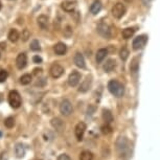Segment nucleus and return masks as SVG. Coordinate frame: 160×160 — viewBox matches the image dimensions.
<instances>
[{
  "label": "nucleus",
  "instance_id": "1",
  "mask_svg": "<svg viewBox=\"0 0 160 160\" xmlns=\"http://www.w3.org/2000/svg\"><path fill=\"white\" fill-rule=\"evenodd\" d=\"M116 151L117 153L119 154L120 157H125V156H129L130 153V144H129V140L127 139L125 136H119L116 140Z\"/></svg>",
  "mask_w": 160,
  "mask_h": 160
},
{
  "label": "nucleus",
  "instance_id": "2",
  "mask_svg": "<svg viewBox=\"0 0 160 160\" xmlns=\"http://www.w3.org/2000/svg\"><path fill=\"white\" fill-rule=\"evenodd\" d=\"M108 90L115 98H122L125 94V88H123L122 84L116 80H112L108 83Z\"/></svg>",
  "mask_w": 160,
  "mask_h": 160
},
{
  "label": "nucleus",
  "instance_id": "3",
  "mask_svg": "<svg viewBox=\"0 0 160 160\" xmlns=\"http://www.w3.org/2000/svg\"><path fill=\"white\" fill-rule=\"evenodd\" d=\"M8 104L11 105L12 108L14 109H17L19 108L21 104H22V98H21L20 93L16 91V90H12L8 94Z\"/></svg>",
  "mask_w": 160,
  "mask_h": 160
},
{
  "label": "nucleus",
  "instance_id": "4",
  "mask_svg": "<svg viewBox=\"0 0 160 160\" xmlns=\"http://www.w3.org/2000/svg\"><path fill=\"white\" fill-rule=\"evenodd\" d=\"M98 32L99 35L102 36V38L105 39H110L111 36H112V32H111V28L110 26L108 25L107 23H104V22H101L98 25Z\"/></svg>",
  "mask_w": 160,
  "mask_h": 160
},
{
  "label": "nucleus",
  "instance_id": "5",
  "mask_svg": "<svg viewBox=\"0 0 160 160\" xmlns=\"http://www.w3.org/2000/svg\"><path fill=\"white\" fill-rule=\"evenodd\" d=\"M73 111L71 102L68 99H64L62 101V102L60 104V112H61L64 116H69Z\"/></svg>",
  "mask_w": 160,
  "mask_h": 160
},
{
  "label": "nucleus",
  "instance_id": "6",
  "mask_svg": "<svg viewBox=\"0 0 160 160\" xmlns=\"http://www.w3.org/2000/svg\"><path fill=\"white\" fill-rule=\"evenodd\" d=\"M86 129H87L86 123L83 122H78V125L75 126L74 134H75V137H77L78 141L83 140V137H84V134H85V132H86Z\"/></svg>",
  "mask_w": 160,
  "mask_h": 160
},
{
  "label": "nucleus",
  "instance_id": "7",
  "mask_svg": "<svg viewBox=\"0 0 160 160\" xmlns=\"http://www.w3.org/2000/svg\"><path fill=\"white\" fill-rule=\"evenodd\" d=\"M125 14H126V7L122 3H120V2L116 3L112 8V15L116 19H120Z\"/></svg>",
  "mask_w": 160,
  "mask_h": 160
},
{
  "label": "nucleus",
  "instance_id": "8",
  "mask_svg": "<svg viewBox=\"0 0 160 160\" xmlns=\"http://www.w3.org/2000/svg\"><path fill=\"white\" fill-rule=\"evenodd\" d=\"M49 72H50V75L53 78H59L60 77H62L63 73H64V68H63L60 64H58V63H55V64L51 65Z\"/></svg>",
  "mask_w": 160,
  "mask_h": 160
},
{
  "label": "nucleus",
  "instance_id": "9",
  "mask_svg": "<svg viewBox=\"0 0 160 160\" xmlns=\"http://www.w3.org/2000/svg\"><path fill=\"white\" fill-rule=\"evenodd\" d=\"M148 41V38L147 36H138L137 38H135L133 40V43H132V46H133V49L135 50H138V49H141V48L144 47Z\"/></svg>",
  "mask_w": 160,
  "mask_h": 160
},
{
  "label": "nucleus",
  "instance_id": "10",
  "mask_svg": "<svg viewBox=\"0 0 160 160\" xmlns=\"http://www.w3.org/2000/svg\"><path fill=\"white\" fill-rule=\"evenodd\" d=\"M50 125L56 131H58L60 133L65 130V123L61 118H59V117H53V118L50 120Z\"/></svg>",
  "mask_w": 160,
  "mask_h": 160
},
{
  "label": "nucleus",
  "instance_id": "11",
  "mask_svg": "<svg viewBox=\"0 0 160 160\" xmlns=\"http://www.w3.org/2000/svg\"><path fill=\"white\" fill-rule=\"evenodd\" d=\"M81 82V73L78 71H73L69 74L68 77V84L69 86L71 87H75L78 85V83Z\"/></svg>",
  "mask_w": 160,
  "mask_h": 160
},
{
  "label": "nucleus",
  "instance_id": "12",
  "mask_svg": "<svg viewBox=\"0 0 160 160\" xmlns=\"http://www.w3.org/2000/svg\"><path fill=\"white\" fill-rule=\"evenodd\" d=\"M28 64V57L24 52H21L18 55L16 59V66L18 69H23Z\"/></svg>",
  "mask_w": 160,
  "mask_h": 160
},
{
  "label": "nucleus",
  "instance_id": "13",
  "mask_svg": "<svg viewBox=\"0 0 160 160\" xmlns=\"http://www.w3.org/2000/svg\"><path fill=\"white\" fill-rule=\"evenodd\" d=\"M74 64L78 66V68H86V63H85V59L82 53L77 52L74 56Z\"/></svg>",
  "mask_w": 160,
  "mask_h": 160
},
{
  "label": "nucleus",
  "instance_id": "14",
  "mask_svg": "<svg viewBox=\"0 0 160 160\" xmlns=\"http://www.w3.org/2000/svg\"><path fill=\"white\" fill-rule=\"evenodd\" d=\"M53 50H55V53L58 56H63L66 53V51H67V46L62 43V42H59V43H57L55 45V47H53Z\"/></svg>",
  "mask_w": 160,
  "mask_h": 160
},
{
  "label": "nucleus",
  "instance_id": "15",
  "mask_svg": "<svg viewBox=\"0 0 160 160\" xmlns=\"http://www.w3.org/2000/svg\"><path fill=\"white\" fill-rule=\"evenodd\" d=\"M61 8L65 12H73L75 8V1H72V0H65V1L62 2Z\"/></svg>",
  "mask_w": 160,
  "mask_h": 160
},
{
  "label": "nucleus",
  "instance_id": "16",
  "mask_svg": "<svg viewBox=\"0 0 160 160\" xmlns=\"http://www.w3.org/2000/svg\"><path fill=\"white\" fill-rule=\"evenodd\" d=\"M116 67V62L115 60L113 59H109L106 61V63L102 66V69H104L105 72H111L114 70V68Z\"/></svg>",
  "mask_w": 160,
  "mask_h": 160
},
{
  "label": "nucleus",
  "instance_id": "17",
  "mask_svg": "<svg viewBox=\"0 0 160 160\" xmlns=\"http://www.w3.org/2000/svg\"><path fill=\"white\" fill-rule=\"evenodd\" d=\"M90 87H91V78H86V80H84L83 82L81 83L80 88H78V91L82 92V93H85L90 89Z\"/></svg>",
  "mask_w": 160,
  "mask_h": 160
},
{
  "label": "nucleus",
  "instance_id": "18",
  "mask_svg": "<svg viewBox=\"0 0 160 160\" xmlns=\"http://www.w3.org/2000/svg\"><path fill=\"white\" fill-rule=\"evenodd\" d=\"M138 69H139V58L135 57V58L132 60L131 65H130V71H131V73L133 75H135L138 72Z\"/></svg>",
  "mask_w": 160,
  "mask_h": 160
},
{
  "label": "nucleus",
  "instance_id": "19",
  "mask_svg": "<svg viewBox=\"0 0 160 160\" xmlns=\"http://www.w3.org/2000/svg\"><path fill=\"white\" fill-rule=\"evenodd\" d=\"M38 25L40 26L42 29H46L48 28V17H46L45 15H41L38 17L37 19Z\"/></svg>",
  "mask_w": 160,
  "mask_h": 160
},
{
  "label": "nucleus",
  "instance_id": "20",
  "mask_svg": "<svg viewBox=\"0 0 160 160\" xmlns=\"http://www.w3.org/2000/svg\"><path fill=\"white\" fill-rule=\"evenodd\" d=\"M101 10H102V2L99 1V0H95L91 4V7H90V12H91L92 15L98 14L99 12H101Z\"/></svg>",
  "mask_w": 160,
  "mask_h": 160
},
{
  "label": "nucleus",
  "instance_id": "21",
  "mask_svg": "<svg viewBox=\"0 0 160 160\" xmlns=\"http://www.w3.org/2000/svg\"><path fill=\"white\" fill-rule=\"evenodd\" d=\"M15 153H16L17 158H23L25 155V148L22 143H17L15 147Z\"/></svg>",
  "mask_w": 160,
  "mask_h": 160
},
{
  "label": "nucleus",
  "instance_id": "22",
  "mask_svg": "<svg viewBox=\"0 0 160 160\" xmlns=\"http://www.w3.org/2000/svg\"><path fill=\"white\" fill-rule=\"evenodd\" d=\"M108 55V50L105 49V48H101V49L98 50L96 52V62L98 63H102L105 60L106 56Z\"/></svg>",
  "mask_w": 160,
  "mask_h": 160
},
{
  "label": "nucleus",
  "instance_id": "23",
  "mask_svg": "<svg viewBox=\"0 0 160 160\" xmlns=\"http://www.w3.org/2000/svg\"><path fill=\"white\" fill-rule=\"evenodd\" d=\"M102 119L105 120L106 123H110L113 122V114L111 113L110 110H107V109L102 110Z\"/></svg>",
  "mask_w": 160,
  "mask_h": 160
},
{
  "label": "nucleus",
  "instance_id": "24",
  "mask_svg": "<svg viewBox=\"0 0 160 160\" xmlns=\"http://www.w3.org/2000/svg\"><path fill=\"white\" fill-rule=\"evenodd\" d=\"M8 37V40L15 43V42H17L18 39H19V32H18L17 29H11Z\"/></svg>",
  "mask_w": 160,
  "mask_h": 160
},
{
  "label": "nucleus",
  "instance_id": "25",
  "mask_svg": "<svg viewBox=\"0 0 160 160\" xmlns=\"http://www.w3.org/2000/svg\"><path fill=\"white\" fill-rule=\"evenodd\" d=\"M134 32H135V29L133 28H125L123 31L122 32V38L123 39H130L132 37L133 35H134Z\"/></svg>",
  "mask_w": 160,
  "mask_h": 160
},
{
  "label": "nucleus",
  "instance_id": "26",
  "mask_svg": "<svg viewBox=\"0 0 160 160\" xmlns=\"http://www.w3.org/2000/svg\"><path fill=\"white\" fill-rule=\"evenodd\" d=\"M80 160H93V154L90 151H83L80 154Z\"/></svg>",
  "mask_w": 160,
  "mask_h": 160
},
{
  "label": "nucleus",
  "instance_id": "27",
  "mask_svg": "<svg viewBox=\"0 0 160 160\" xmlns=\"http://www.w3.org/2000/svg\"><path fill=\"white\" fill-rule=\"evenodd\" d=\"M32 82V75L31 74H23L20 78V83L22 85H28Z\"/></svg>",
  "mask_w": 160,
  "mask_h": 160
},
{
  "label": "nucleus",
  "instance_id": "28",
  "mask_svg": "<svg viewBox=\"0 0 160 160\" xmlns=\"http://www.w3.org/2000/svg\"><path fill=\"white\" fill-rule=\"evenodd\" d=\"M4 126L7 127V128H8V129L14 128V126H15V118H14V117L10 116V117H8V118H5Z\"/></svg>",
  "mask_w": 160,
  "mask_h": 160
},
{
  "label": "nucleus",
  "instance_id": "29",
  "mask_svg": "<svg viewBox=\"0 0 160 160\" xmlns=\"http://www.w3.org/2000/svg\"><path fill=\"white\" fill-rule=\"evenodd\" d=\"M119 57H120V59H122V61H126V60L128 59V57H129V50L127 49L126 47H122V49H120V51H119Z\"/></svg>",
  "mask_w": 160,
  "mask_h": 160
},
{
  "label": "nucleus",
  "instance_id": "30",
  "mask_svg": "<svg viewBox=\"0 0 160 160\" xmlns=\"http://www.w3.org/2000/svg\"><path fill=\"white\" fill-rule=\"evenodd\" d=\"M40 43H39L38 40H32V43H31V49L34 50V51H38L40 50Z\"/></svg>",
  "mask_w": 160,
  "mask_h": 160
},
{
  "label": "nucleus",
  "instance_id": "31",
  "mask_svg": "<svg viewBox=\"0 0 160 160\" xmlns=\"http://www.w3.org/2000/svg\"><path fill=\"white\" fill-rule=\"evenodd\" d=\"M22 41L23 42H26L28 40L29 38H31V32H29L28 29H24V31L22 32Z\"/></svg>",
  "mask_w": 160,
  "mask_h": 160
},
{
  "label": "nucleus",
  "instance_id": "32",
  "mask_svg": "<svg viewBox=\"0 0 160 160\" xmlns=\"http://www.w3.org/2000/svg\"><path fill=\"white\" fill-rule=\"evenodd\" d=\"M8 77V73L7 70H0V83L5 82Z\"/></svg>",
  "mask_w": 160,
  "mask_h": 160
},
{
  "label": "nucleus",
  "instance_id": "33",
  "mask_svg": "<svg viewBox=\"0 0 160 160\" xmlns=\"http://www.w3.org/2000/svg\"><path fill=\"white\" fill-rule=\"evenodd\" d=\"M102 134H109V133H111V127L109 126V123H106L105 126L102 127Z\"/></svg>",
  "mask_w": 160,
  "mask_h": 160
},
{
  "label": "nucleus",
  "instance_id": "34",
  "mask_svg": "<svg viewBox=\"0 0 160 160\" xmlns=\"http://www.w3.org/2000/svg\"><path fill=\"white\" fill-rule=\"evenodd\" d=\"M57 160H71V158L67 155V154H61V155L58 156V159Z\"/></svg>",
  "mask_w": 160,
  "mask_h": 160
},
{
  "label": "nucleus",
  "instance_id": "35",
  "mask_svg": "<svg viewBox=\"0 0 160 160\" xmlns=\"http://www.w3.org/2000/svg\"><path fill=\"white\" fill-rule=\"evenodd\" d=\"M64 35H65L67 38H69V37H70V36L72 35V29L70 28V26H67V28H66V29L64 31Z\"/></svg>",
  "mask_w": 160,
  "mask_h": 160
},
{
  "label": "nucleus",
  "instance_id": "36",
  "mask_svg": "<svg viewBox=\"0 0 160 160\" xmlns=\"http://www.w3.org/2000/svg\"><path fill=\"white\" fill-rule=\"evenodd\" d=\"M32 61H34L36 64H40V63H42V58L39 56H35L34 58H32Z\"/></svg>",
  "mask_w": 160,
  "mask_h": 160
},
{
  "label": "nucleus",
  "instance_id": "37",
  "mask_svg": "<svg viewBox=\"0 0 160 160\" xmlns=\"http://www.w3.org/2000/svg\"><path fill=\"white\" fill-rule=\"evenodd\" d=\"M42 73V68H35L34 69V74L35 75H39Z\"/></svg>",
  "mask_w": 160,
  "mask_h": 160
},
{
  "label": "nucleus",
  "instance_id": "38",
  "mask_svg": "<svg viewBox=\"0 0 160 160\" xmlns=\"http://www.w3.org/2000/svg\"><path fill=\"white\" fill-rule=\"evenodd\" d=\"M151 1H152V0H141V2H142V4L143 5H149L150 3H151Z\"/></svg>",
  "mask_w": 160,
  "mask_h": 160
},
{
  "label": "nucleus",
  "instance_id": "39",
  "mask_svg": "<svg viewBox=\"0 0 160 160\" xmlns=\"http://www.w3.org/2000/svg\"><path fill=\"white\" fill-rule=\"evenodd\" d=\"M5 46H7V44L5 43H0V48H1V49H4Z\"/></svg>",
  "mask_w": 160,
  "mask_h": 160
},
{
  "label": "nucleus",
  "instance_id": "40",
  "mask_svg": "<svg viewBox=\"0 0 160 160\" xmlns=\"http://www.w3.org/2000/svg\"><path fill=\"white\" fill-rule=\"evenodd\" d=\"M126 2H131V1H133V0H125Z\"/></svg>",
  "mask_w": 160,
  "mask_h": 160
},
{
  "label": "nucleus",
  "instance_id": "41",
  "mask_svg": "<svg viewBox=\"0 0 160 160\" xmlns=\"http://www.w3.org/2000/svg\"><path fill=\"white\" fill-rule=\"evenodd\" d=\"M0 10H1V2H0Z\"/></svg>",
  "mask_w": 160,
  "mask_h": 160
},
{
  "label": "nucleus",
  "instance_id": "42",
  "mask_svg": "<svg viewBox=\"0 0 160 160\" xmlns=\"http://www.w3.org/2000/svg\"><path fill=\"white\" fill-rule=\"evenodd\" d=\"M1 135H2V134H1V132H0V137H1Z\"/></svg>",
  "mask_w": 160,
  "mask_h": 160
}]
</instances>
